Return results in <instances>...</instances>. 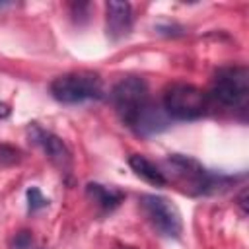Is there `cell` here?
<instances>
[{"instance_id": "1", "label": "cell", "mask_w": 249, "mask_h": 249, "mask_svg": "<svg viewBox=\"0 0 249 249\" xmlns=\"http://www.w3.org/2000/svg\"><path fill=\"white\" fill-rule=\"evenodd\" d=\"M51 95L60 103H82L89 99H103V82L91 72H72L51 82Z\"/></svg>"}, {"instance_id": "2", "label": "cell", "mask_w": 249, "mask_h": 249, "mask_svg": "<svg viewBox=\"0 0 249 249\" xmlns=\"http://www.w3.org/2000/svg\"><path fill=\"white\" fill-rule=\"evenodd\" d=\"M111 101H113V107H115L119 119L126 126L132 128V124L136 123L140 113L150 103L148 84L136 76L123 78L121 82L115 84V88L111 91Z\"/></svg>"}, {"instance_id": "3", "label": "cell", "mask_w": 249, "mask_h": 249, "mask_svg": "<svg viewBox=\"0 0 249 249\" xmlns=\"http://www.w3.org/2000/svg\"><path fill=\"white\" fill-rule=\"evenodd\" d=\"M163 109L169 119L195 121L208 111V95L191 84H171L163 93Z\"/></svg>"}, {"instance_id": "4", "label": "cell", "mask_w": 249, "mask_h": 249, "mask_svg": "<svg viewBox=\"0 0 249 249\" xmlns=\"http://www.w3.org/2000/svg\"><path fill=\"white\" fill-rule=\"evenodd\" d=\"M212 97L224 107L241 109L249 99V70L247 66H228L216 72L212 82Z\"/></svg>"}, {"instance_id": "5", "label": "cell", "mask_w": 249, "mask_h": 249, "mask_svg": "<svg viewBox=\"0 0 249 249\" xmlns=\"http://www.w3.org/2000/svg\"><path fill=\"white\" fill-rule=\"evenodd\" d=\"M140 210L150 222V226L163 237H173L177 239L181 235L183 224H181V214L175 204H171L165 196L160 195H142L138 198Z\"/></svg>"}, {"instance_id": "6", "label": "cell", "mask_w": 249, "mask_h": 249, "mask_svg": "<svg viewBox=\"0 0 249 249\" xmlns=\"http://www.w3.org/2000/svg\"><path fill=\"white\" fill-rule=\"evenodd\" d=\"M29 138L33 144H37L51 161H54L60 167H66L70 163V150L66 148V144L62 142V138H58L56 134L41 128L37 123H31L29 126Z\"/></svg>"}, {"instance_id": "7", "label": "cell", "mask_w": 249, "mask_h": 249, "mask_svg": "<svg viewBox=\"0 0 249 249\" xmlns=\"http://www.w3.org/2000/svg\"><path fill=\"white\" fill-rule=\"evenodd\" d=\"M107 35L111 41L126 37L132 29V8L128 2H107Z\"/></svg>"}, {"instance_id": "8", "label": "cell", "mask_w": 249, "mask_h": 249, "mask_svg": "<svg viewBox=\"0 0 249 249\" xmlns=\"http://www.w3.org/2000/svg\"><path fill=\"white\" fill-rule=\"evenodd\" d=\"M167 126H169V117L165 109L150 101L146 109L140 113V117L136 119V123L132 124V130L140 136H152V134L163 132Z\"/></svg>"}, {"instance_id": "9", "label": "cell", "mask_w": 249, "mask_h": 249, "mask_svg": "<svg viewBox=\"0 0 249 249\" xmlns=\"http://www.w3.org/2000/svg\"><path fill=\"white\" fill-rule=\"evenodd\" d=\"M128 165H130L132 171H134L138 177H142L144 181H148V183H152V185H156V187L167 185V177L163 175V171H161L156 163H152L150 160H146L144 156L132 154V156L128 158Z\"/></svg>"}, {"instance_id": "10", "label": "cell", "mask_w": 249, "mask_h": 249, "mask_svg": "<svg viewBox=\"0 0 249 249\" xmlns=\"http://www.w3.org/2000/svg\"><path fill=\"white\" fill-rule=\"evenodd\" d=\"M86 195L95 202L99 204L103 210H113L115 206L121 204L123 200V193L117 191V189H107L99 183H88L86 185Z\"/></svg>"}, {"instance_id": "11", "label": "cell", "mask_w": 249, "mask_h": 249, "mask_svg": "<svg viewBox=\"0 0 249 249\" xmlns=\"http://www.w3.org/2000/svg\"><path fill=\"white\" fill-rule=\"evenodd\" d=\"M25 195H27V210L29 212H37V210L49 206V198H45L37 187H29Z\"/></svg>"}, {"instance_id": "12", "label": "cell", "mask_w": 249, "mask_h": 249, "mask_svg": "<svg viewBox=\"0 0 249 249\" xmlns=\"http://www.w3.org/2000/svg\"><path fill=\"white\" fill-rule=\"evenodd\" d=\"M33 245V235L29 230H21L12 237V245L10 249H31Z\"/></svg>"}, {"instance_id": "13", "label": "cell", "mask_w": 249, "mask_h": 249, "mask_svg": "<svg viewBox=\"0 0 249 249\" xmlns=\"http://www.w3.org/2000/svg\"><path fill=\"white\" fill-rule=\"evenodd\" d=\"M18 150L6 144H0V163H14L18 161Z\"/></svg>"}, {"instance_id": "14", "label": "cell", "mask_w": 249, "mask_h": 249, "mask_svg": "<svg viewBox=\"0 0 249 249\" xmlns=\"http://www.w3.org/2000/svg\"><path fill=\"white\" fill-rule=\"evenodd\" d=\"M237 206L241 208L243 214H247V187L241 189V193H239V196H237Z\"/></svg>"}, {"instance_id": "15", "label": "cell", "mask_w": 249, "mask_h": 249, "mask_svg": "<svg viewBox=\"0 0 249 249\" xmlns=\"http://www.w3.org/2000/svg\"><path fill=\"white\" fill-rule=\"evenodd\" d=\"M8 115H10V107H8L6 103L0 101V119H6Z\"/></svg>"}]
</instances>
